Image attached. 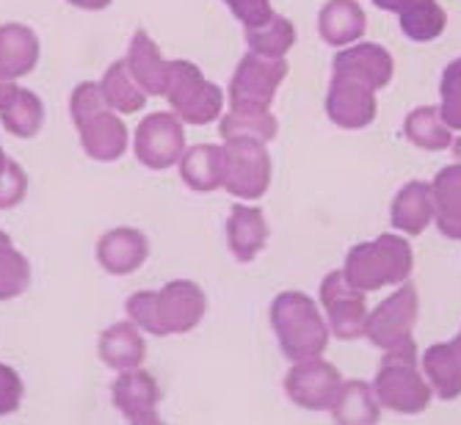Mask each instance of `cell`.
<instances>
[{
	"label": "cell",
	"mask_w": 461,
	"mask_h": 425,
	"mask_svg": "<svg viewBox=\"0 0 461 425\" xmlns=\"http://www.w3.org/2000/svg\"><path fill=\"white\" fill-rule=\"evenodd\" d=\"M77 136H80L83 152L97 163H113L131 147L128 124L122 122V113L111 111V108L95 113L89 122H83L77 127Z\"/></svg>",
	"instance_id": "15"
},
{
	"label": "cell",
	"mask_w": 461,
	"mask_h": 425,
	"mask_svg": "<svg viewBox=\"0 0 461 425\" xmlns=\"http://www.w3.org/2000/svg\"><path fill=\"white\" fill-rule=\"evenodd\" d=\"M207 312V295L191 279H172L158 290V318L166 334L194 331Z\"/></svg>",
	"instance_id": "10"
},
{
	"label": "cell",
	"mask_w": 461,
	"mask_h": 425,
	"mask_svg": "<svg viewBox=\"0 0 461 425\" xmlns=\"http://www.w3.org/2000/svg\"><path fill=\"white\" fill-rule=\"evenodd\" d=\"M450 149H453V160H456V163H461V136L450 144Z\"/></svg>",
	"instance_id": "45"
},
{
	"label": "cell",
	"mask_w": 461,
	"mask_h": 425,
	"mask_svg": "<svg viewBox=\"0 0 461 425\" xmlns=\"http://www.w3.org/2000/svg\"><path fill=\"white\" fill-rule=\"evenodd\" d=\"M224 152H227L224 191H230L243 202H255L266 196L274 175L268 144L235 139V141H224Z\"/></svg>",
	"instance_id": "7"
},
{
	"label": "cell",
	"mask_w": 461,
	"mask_h": 425,
	"mask_svg": "<svg viewBox=\"0 0 461 425\" xmlns=\"http://www.w3.org/2000/svg\"><path fill=\"white\" fill-rule=\"evenodd\" d=\"M224 4L232 12V17L243 23V28H249V25H263L274 14L271 0H224Z\"/></svg>",
	"instance_id": "39"
},
{
	"label": "cell",
	"mask_w": 461,
	"mask_h": 425,
	"mask_svg": "<svg viewBox=\"0 0 461 425\" xmlns=\"http://www.w3.org/2000/svg\"><path fill=\"white\" fill-rule=\"evenodd\" d=\"M67 4L75 9H83V12H103L111 6V0H67Z\"/></svg>",
	"instance_id": "43"
},
{
	"label": "cell",
	"mask_w": 461,
	"mask_h": 425,
	"mask_svg": "<svg viewBox=\"0 0 461 425\" xmlns=\"http://www.w3.org/2000/svg\"><path fill=\"white\" fill-rule=\"evenodd\" d=\"M340 387H343L340 370L323 357L293 362V367L285 375L287 398L307 411H329L334 401H338Z\"/></svg>",
	"instance_id": "9"
},
{
	"label": "cell",
	"mask_w": 461,
	"mask_h": 425,
	"mask_svg": "<svg viewBox=\"0 0 461 425\" xmlns=\"http://www.w3.org/2000/svg\"><path fill=\"white\" fill-rule=\"evenodd\" d=\"M177 168H180V180L196 194H213V191L224 188V177H227L224 144L185 147Z\"/></svg>",
	"instance_id": "17"
},
{
	"label": "cell",
	"mask_w": 461,
	"mask_h": 425,
	"mask_svg": "<svg viewBox=\"0 0 461 425\" xmlns=\"http://www.w3.org/2000/svg\"><path fill=\"white\" fill-rule=\"evenodd\" d=\"M398 23L406 39L434 41L447 25V14L439 6V0H411L409 6L398 12Z\"/></svg>",
	"instance_id": "30"
},
{
	"label": "cell",
	"mask_w": 461,
	"mask_h": 425,
	"mask_svg": "<svg viewBox=\"0 0 461 425\" xmlns=\"http://www.w3.org/2000/svg\"><path fill=\"white\" fill-rule=\"evenodd\" d=\"M334 422H348V425H370L382 420V403L375 398V390L367 381L351 378L343 381L338 393V401L329 409Z\"/></svg>",
	"instance_id": "25"
},
{
	"label": "cell",
	"mask_w": 461,
	"mask_h": 425,
	"mask_svg": "<svg viewBox=\"0 0 461 425\" xmlns=\"http://www.w3.org/2000/svg\"><path fill=\"white\" fill-rule=\"evenodd\" d=\"M390 224H393V230H398L403 235H420V232H426L434 224L431 183H426V180L406 183L395 194V199H393Z\"/></svg>",
	"instance_id": "19"
},
{
	"label": "cell",
	"mask_w": 461,
	"mask_h": 425,
	"mask_svg": "<svg viewBox=\"0 0 461 425\" xmlns=\"http://www.w3.org/2000/svg\"><path fill=\"white\" fill-rule=\"evenodd\" d=\"M403 136L409 144L426 152H445L453 144V131L445 124L439 105H420L403 119Z\"/></svg>",
	"instance_id": "27"
},
{
	"label": "cell",
	"mask_w": 461,
	"mask_h": 425,
	"mask_svg": "<svg viewBox=\"0 0 461 425\" xmlns=\"http://www.w3.org/2000/svg\"><path fill=\"white\" fill-rule=\"evenodd\" d=\"M124 61H128L131 75L136 77V83L149 97H163L166 75H169V61L163 59L160 48L155 45V39L147 31L133 33Z\"/></svg>",
	"instance_id": "23"
},
{
	"label": "cell",
	"mask_w": 461,
	"mask_h": 425,
	"mask_svg": "<svg viewBox=\"0 0 461 425\" xmlns=\"http://www.w3.org/2000/svg\"><path fill=\"white\" fill-rule=\"evenodd\" d=\"M331 75H346L359 83H367L370 89L382 92L390 86L395 75V61L387 48L375 45V41H354L334 56Z\"/></svg>",
	"instance_id": "13"
},
{
	"label": "cell",
	"mask_w": 461,
	"mask_h": 425,
	"mask_svg": "<svg viewBox=\"0 0 461 425\" xmlns=\"http://www.w3.org/2000/svg\"><path fill=\"white\" fill-rule=\"evenodd\" d=\"M95 258L105 274L128 276L149 260V240L144 232L133 227H113L100 235L95 246Z\"/></svg>",
	"instance_id": "14"
},
{
	"label": "cell",
	"mask_w": 461,
	"mask_h": 425,
	"mask_svg": "<svg viewBox=\"0 0 461 425\" xmlns=\"http://www.w3.org/2000/svg\"><path fill=\"white\" fill-rule=\"evenodd\" d=\"M439 113L450 131H461V92L458 89H439Z\"/></svg>",
	"instance_id": "40"
},
{
	"label": "cell",
	"mask_w": 461,
	"mask_h": 425,
	"mask_svg": "<svg viewBox=\"0 0 461 425\" xmlns=\"http://www.w3.org/2000/svg\"><path fill=\"white\" fill-rule=\"evenodd\" d=\"M373 4L379 6V9H384V12H393V14H398L403 6H409V4H411V0H373Z\"/></svg>",
	"instance_id": "44"
},
{
	"label": "cell",
	"mask_w": 461,
	"mask_h": 425,
	"mask_svg": "<svg viewBox=\"0 0 461 425\" xmlns=\"http://www.w3.org/2000/svg\"><path fill=\"white\" fill-rule=\"evenodd\" d=\"M108 103H105V95H103V86L97 80H83L72 89L69 95V116L75 122V127H80L83 122H89L95 113L105 111Z\"/></svg>",
	"instance_id": "35"
},
{
	"label": "cell",
	"mask_w": 461,
	"mask_h": 425,
	"mask_svg": "<svg viewBox=\"0 0 461 425\" xmlns=\"http://www.w3.org/2000/svg\"><path fill=\"white\" fill-rule=\"evenodd\" d=\"M365 290H359L346 271H331L321 282V307L329 323V331L340 339H359L367 329V302Z\"/></svg>",
	"instance_id": "8"
},
{
	"label": "cell",
	"mask_w": 461,
	"mask_h": 425,
	"mask_svg": "<svg viewBox=\"0 0 461 425\" xmlns=\"http://www.w3.org/2000/svg\"><path fill=\"white\" fill-rule=\"evenodd\" d=\"M20 89H23V86H17V80L0 77V111H6V108L17 100Z\"/></svg>",
	"instance_id": "42"
},
{
	"label": "cell",
	"mask_w": 461,
	"mask_h": 425,
	"mask_svg": "<svg viewBox=\"0 0 461 425\" xmlns=\"http://www.w3.org/2000/svg\"><path fill=\"white\" fill-rule=\"evenodd\" d=\"M28 194V175L17 160H6V166L0 168V210L17 207Z\"/></svg>",
	"instance_id": "37"
},
{
	"label": "cell",
	"mask_w": 461,
	"mask_h": 425,
	"mask_svg": "<svg viewBox=\"0 0 461 425\" xmlns=\"http://www.w3.org/2000/svg\"><path fill=\"white\" fill-rule=\"evenodd\" d=\"M6 160H9V158H6V152H4V144H0V168L6 166Z\"/></svg>",
	"instance_id": "47"
},
{
	"label": "cell",
	"mask_w": 461,
	"mask_h": 425,
	"mask_svg": "<svg viewBox=\"0 0 461 425\" xmlns=\"http://www.w3.org/2000/svg\"><path fill=\"white\" fill-rule=\"evenodd\" d=\"M23 395H25V387H23L20 373L0 362V417L14 414L23 403Z\"/></svg>",
	"instance_id": "38"
},
{
	"label": "cell",
	"mask_w": 461,
	"mask_h": 425,
	"mask_svg": "<svg viewBox=\"0 0 461 425\" xmlns=\"http://www.w3.org/2000/svg\"><path fill=\"white\" fill-rule=\"evenodd\" d=\"M285 77H287L285 56H260L249 50L235 67V75L230 80V108L268 111Z\"/></svg>",
	"instance_id": "4"
},
{
	"label": "cell",
	"mask_w": 461,
	"mask_h": 425,
	"mask_svg": "<svg viewBox=\"0 0 461 425\" xmlns=\"http://www.w3.org/2000/svg\"><path fill=\"white\" fill-rule=\"evenodd\" d=\"M373 390L379 398L382 409L398 414H420L431 403V384L417 362L414 339L393 351H384L382 367L373 378Z\"/></svg>",
	"instance_id": "3"
},
{
	"label": "cell",
	"mask_w": 461,
	"mask_h": 425,
	"mask_svg": "<svg viewBox=\"0 0 461 425\" xmlns=\"http://www.w3.org/2000/svg\"><path fill=\"white\" fill-rule=\"evenodd\" d=\"M367 31L365 9L357 0H329L318 12V33L331 48H348Z\"/></svg>",
	"instance_id": "22"
},
{
	"label": "cell",
	"mask_w": 461,
	"mask_h": 425,
	"mask_svg": "<svg viewBox=\"0 0 461 425\" xmlns=\"http://www.w3.org/2000/svg\"><path fill=\"white\" fill-rule=\"evenodd\" d=\"M219 133L224 141H263L271 144L279 133V122L276 116L268 111H258V108H230L227 113H221L219 122Z\"/></svg>",
	"instance_id": "26"
},
{
	"label": "cell",
	"mask_w": 461,
	"mask_h": 425,
	"mask_svg": "<svg viewBox=\"0 0 461 425\" xmlns=\"http://www.w3.org/2000/svg\"><path fill=\"white\" fill-rule=\"evenodd\" d=\"M39 36L23 23L0 25V77L17 80L36 69L39 64Z\"/></svg>",
	"instance_id": "20"
},
{
	"label": "cell",
	"mask_w": 461,
	"mask_h": 425,
	"mask_svg": "<svg viewBox=\"0 0 461 425\" xmlns=\"http://www.w3.org/2000/svg\"><path fill=\"white\" fill-rule=\"evenodd\" d=\"M97 357L105 367H111L116 373L141 367L147 359L144 331L133 321H119L113 326H108L97 339Z\"/></svg>",
	"instance_id": "18"
},
{
	"label": "cell",
	"mask_w": 461,
	"mask_h": 425,
	"mask_svg": "<svg viewBox=\"0 0 461 425\" xmlns=\"http://www.w3.org/2000/svg\"><path fill=\"white\" fill-rule=\"evenodd\" d=\"M420 367L431 384V393L442 401H456L461 395V331L458 337L447 339V343L431 346Z\"/></svg>",
	"instance_id": "21"
},
{
	"label": "cell",
	"mask_w": 461,
	"mask_h": 425,
	"mask_svg": "<svg viewBox=\"0 0 461 425\" xmlns=\"http://www.w3.org/2000/svg\"><path fill=\"white\" fill-rule=\"evenodd\" d=\"M207 77L202 69L191 61H169V75H166V89L163 97L169 100L172 111L185 108L202 89H204Z\"/></svg>",
	"instance_id": "32"
},
{
	"label": "cell",
	"mask_w": 461,
	"mask_h": 425,
	"mask_svg": "<svg viewBox=\"0 0 461 425\" xmlns=\"http://www.w3.org/2000/svg\"><path fill=\"white\" fill-rule=\"evenodd\" d=\"M243 36H246V48L260 56H287L290 48L296 45V28H293V23L285 14L276 12L263 25L243 28Z\"/></svg>",
	"instance_id": "29"
},
{
	"label": "cell",
	"mask_w": 461,
	"mask_h": 425,
	"mask_svg": "<svg viewBox=\"0 0 461 425\" xmlns=\"http://www.w3.org/2000/svg\"><path fill=\"white\" fill-rule=\"evenodd\" d=\"M128 318L147 334H155V337H163V326H160V318H158V290H136L128 304Z\"/></svg>",
	"instance_id": "36"
},
{
	"label": "cell",
	"mask_w": 461,
	"mask_h": 425,
	"mask_svg": "<svg viewBox=\"0 0 461 425\" xmlns=\"http://www.w3.org/2000/svg\"><path fill=\"white\" fill-rule=\"evenodd\" d=\"M100 86H103V95H105V103L111 111L128 116V113H139L144 105H147V92L136 83V77L131 75L128 69V61L119 59L113 61L105 75L100 77Z\"/></svg>",
	"instance_id": "28"
},
{
	"label": "cell",
	"mask_w": 461,
	"mask_h": 425,
	"mask_svg": "<svg viewBox=\"0 0 461 425\" xmlns=\"http://www.w3.org/2000/svg\"><path fill=\"white\" fill-rule=\"evenodd\" d=\"M414 268V251L403 235L384 232L375 240L357 243L346 258V276L365 293H375L387 285L409 282Z\"/></svg>",
	"instance_id": "2"
},
{
	"label": "cell",
	"mask_w": 461,
	"mask_h": 425,
	"mask_svg": "<svg viewBox=\"0 0 461 425\" xmlns=\"http://www.w3.org/2000/svg\"><path fill=\"white\" fill-rule=\"evenodd\" d=\"M271 329L276 334V343L282 354L290 362H302L312 357H323L329 348V323L321 312L318 302L310 299L307 293L299 290H285L271 302L268 310Z\"/></svg>",
	"instance_id": "1"
},
{
	"label": "cell",
	"mask_w": 461,
	"mask_h": 425,
	"mask_svg": "<svg viewBox=\"0 0 461 425\" xmlns=\"http://www.w3.org/2000/svg\"><path fill=\"white\" fill-rule=\"evenodd\" d=\"M375 111H379L375 89L346 75H331L326 92V116L334 124L343 131H362V127L373 124Z\"/></svg>",
	"instance_id": "11"
},
{
	"label": "cell",
	"mask_w": 461,
	"mask_h": 425,
	"mask_svg": "<svg viewBox=\"0 0 461 425\" xmlns=\"http://www.w3.org/2000/svg\"><path fill=\"white\" fill-rule=\"evenodd\" d=\"M111 401L124 420L136 425H152L160 420V387L141 367L116 373L111 384Z\"/></svg>",
	"instance_id": "12"
},
{
	"label": "cell",
	"mask_w": 461,
	"mask_h": 425,
	"mask_svg": "<svg viewBox=\"0 0 461 425\" xmlns=\"http://www.w3.org/2000/svg\"><path fill=\"white\" fill-rule=\"evenodd\" d=\"M9 243H12V238H9V235H6L4 230H0V249H4V246H9Z\"/></svg>",
	"instance_id": "46"
},
{
	"label": "cell",
	"mask_w": 461,
	"mask_h": 425,
	"mask_svg": "<svg viewBox=\"0 0 461 425\" xmlns=\"http://www.w3.org/2000/svg\"><path fill=\"white\" fill-rule=\"evenodd\" d=\"M227 249L238 263H255L268 243V219L255 204H235L227 216Z\"/></svg>",
	"instance_id": "16"
},
{
	"label": "cell",
	"mask_w": 461,
	"mask_h": 425,
	"mask_svg": "<svg viewBox=\"0 0 461 425\" xmlns=\"http://www.w3.org/2000/svg\"><path fill=\"white\" fill-rule=\"evenodd\" d=\"M185 124L175 111H155L144 116L133 136L136 160L149 172H163L180 163L185 152Z\"/></svg>",
	"instance_id": "5"
},
{
	"label": "cell",
	"mask_w": 461,
	"mask_h": 425,
	"mask_svg": "<svg viewBox=\"0 0 461 425\" xmlns=\"http://www.w3.org/2000/svg\"><path fill=\"white\" fill-rule=\"evenodd\" d=\"M31 263L28 258L14 249V243L0 249V302H12L31 287Z\"/></svg>",
	"instance_id": "33"
},
{
	"label": "cell",
	"mask_w": 461,
	"mask_h": 425,
	"mask_svg": "<svg viewBox=\"0 0 461 425\" xmlns=\"http://www.w3.org/2000/svg\"><path fill=\"white\" fill-rule=\"evenodd\" d=\"M439 89H458L461 92V59H456L445 67Z\"/></svg>",
	"instance_id": "41"
},
{
	"label": "cell",
	"mask_w": 461,
	"mask_h": 425,
	"mask_svg": "<svg viewBox=\"0 0 461 425\" xmlns=\"http://www.w3.org/2000/svg\"><path fill=\"white\" fill-rule=\"evenodd\" d=\"M417 315H420V299H417V287L411 282H403L390 299H384L367 315L365 337L375 348L393 351L398 346H406L414 339Z\"/></svg>",
	"instance_id": "6"
},
{
	"label": "cell",
	"mask_w": 461,
	"mask_h": 425,
	"mask_svg": "<svg viewBox=\"0 0 461 425\" xmlns=\"http://www.w3.org/2000/svg\"><path fill=\"white\" fill-rule=\"evenodd\" d=\"M431 194L437 230L450 240H461V163L442 168L431 183Z\"/></svg>",
	"instance_id": "24"
},
{
	"label": "cell",
	"mask_w": 461,
	"mask_h": 425,
	"mask_svg": "<svg viewBox=\"0 0 461 425\" xmlns=\"http://www.w3.org/2000/svg\"><path fill=\"white\" fill-rule=\"evenodd\" d=\"M221 111H224V92L221 86H216V83L207 80L204 89L180 111H175L183 124H194V127H202V124H211L216 119H221Z\"/></svg>",
	"instance_id": "34"
},
{
	"label": "cell",
	"mask_w": 461,
	"mask_h": 425,
	"mask_svg": "<svg viewBox=\"0 0 461 425\" xmlns=\"http://www.w3.org/2000/svg\"><path fill=\"white\" fill-rule=\"evenodd\" d=\"M0 122H4L6 133L17 139H33L45 124V103L31 89H20L17 100L6 111H0Z\"/></svg>",
	"instance_id": "31"
}]
</instances>
